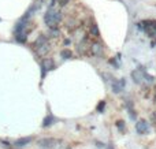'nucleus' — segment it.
<instances>
[{"label":"nucleus","instance_id":"f257e3e1","mask_svg":"<svg viewBox=\"0 0 156 149\" xmlns=\"http://www.w3.org/2000/svg\"><path fill=\"white\" fill-rule=\"evenodd\" d=\"M60 21H62V12L55 10L54 7H49L44 15V22L47 23V26H49L51 29H56Z\"/></svg>","mask_w":156,"mask_h":149},{"label":"nucleus","instance_id":"f03ea898","mask_svg":"<svg viewBox=\"0 0 156 149\" xmlns=\"http://www.w3.org/2000/svg\"><path fill=\"white\" fill-rule=\"evenodd\" d=\"M33 48H34L36 54H37L38 56H45V55L48 54V51H49V44H48V40H47L45 36L41 34L40 37L34 41Z\"/></svg>","mask_w":156,"mask_h":149},{"label":"nucleus","instance_id":"7ed1b4c3","mask_svg":"<svg viewBox=\"0 0 156 149\" xmlns=\"http://www.w3.org/2000/svg\"><path fill=\"white\" fill-rule=\"evenodd\" d=\"M132 78H133V81H134L136 84H141L144 79L147 81V74H145V71H144L143 68H138V70H134L132 73Z\"/></svg>","mask_w":156,"mask_h":149},{"label":"nucleus","instance_id":"20e7f679","mask_svg":"<svg viewBox=\"0 0 156 149\" xmlns=\"http://www.w3.org/2000/svg\"><path fill=\"white\" fill-rule=\"evenodd\" d=\"M37 144L41 149H52L55 145L58 144V141L54 140V138H43V140H40Z\"/></svg>","mask_w":156,"mask_h":149},{"label":"nucleus","instance_id":"39448f33","mask_svg":"<svg viewBox=\"0 0 156 149\" xmlns=\"http://www.w3.org/2000/svg\"><path fill=\"white\" fill-rule=\"evenodd\" d=\"M148 130H149V126H148V122H147V120L140 119L137 123H136V131H137L140 136L148 133Z\"/></svg>","mask_w":156,"mask_h":149},{"label":"nucleus","instance_id":"423d86ee","mask_svg":"<svg viewBox=\"0 0 156 149\" xmlns=\"http://www.w3.org/2000/svg\"><path fill=\"white\" fill-rule=\"evenodd\" d=\"M126 86V79L122 78V79H118V81H114L112 84V92L114 93H121L122 90L125 89Z\"/></svg>","mask_w":156,"mask_h":149},{"label":"nucleus","instance_id":"0eeeda50","mask_svg":"<svg viewBox=\"0 0 156 149\" xmlns=\"http://www.w3.org/2000/svg\"><path fill=\"white\" fill-rule=\"evenodd\" d=\"M41 67H43V77H44L47 71L54 70V68H55V63H54V60H52V59H44L43 62H41Z\"/></svg>","mask_w":156,"mask_h":149},{"label":"nucleus","instance_id":"6e6552de","mask_svg":"<svg viewBox=\"0 0 156 149\" xmlns=\"http://www.w3.org/2000/svg\"><path fill=\"white\" fill-rule=\"evenodd\" d=\"M90 51H92V55L100 56V55L103 54V45L100 43H93L90 45Z\"/></svg>","mask_w":156,"mask_h":149},{"label":"nucleus","instance_id":"1a4fd4ad","mask_svg":"<svg viewBox=\"0 0 156 149\" xmlns=\"http://www.w3.org/2000/svg\"><path fill=\"white\" fill-rule=\"evenodd\" d=\"M32 142V137H25V138L21 140H16L15 141V147H26L27 144Z\"/></svg>","mask_w":156,"mask_h":149},{"label":"nucleus","instance_id":"9d476101","mask_svg":"<svg viewBox=\"0 0 156 149\" xmlns=\"http://www.w3.org/2000/svg\"><path fill=\"white\" fill-rule=\"evenodd\" d=\"M55 120H56V119H55L52 115H48V116L44 119V122H43V127H48V126H51L52 123L55 122Z\"/></svg>","mask_w":156,"mask_h":149},{"label":"nucleus","instance_id":"9b49d317","mask_svg":"<svg viewBox=\"0 0 156 149\" xmlns=\"http://www.w3.org/2000/svg\"><path fill=\"white\" fill-rule=\"evenodd\" d=\"M90 34H92V36H94V37H99V36H100L99 27H97V25H96V23H93V25L90 26Z\"/></svg>","mask_w":156,"mask_h":149},{"label":"nucleus","instance_id":"f8f14e48","mask_svg":"<svg viewBox=\"0 0 156 149\" xmlns=\"http://www.w3.org/2000/svg\"><path fill=\"white\" fill-rule=\"evenodd\" d=\"M60 56H62L63 59H70V57L73 56V54H71L70 49H63V51L60 52Z\"/></svg>","mask_w":156,"mask_h":149},{"label":"nucleus","instance_id":"ddd939ff","mask_svg":"<svg viewBox=\"0 0 156 149\" xmlns=\"http://www.w3.org/2000/svg\"><path fill=\"white\" fill-rule=\"evenodd\" d=\"M104 108H105V101L103 100V101H100V103L97 104V112H100V114H101V112L104 111Z\"/></svg>","mask_w":156,"mask_h":149},{"label":"nucleus","instance_id":"4468645a","mask_svg":"<svg viewBox=\"0 0 156 149\" xmlns=\"http://www.w3.org/2000/svg\"><path fill=\"white\" fill-rule=\"evenodd\" d=\"M116 127H118L121 131H125V123L122 122V120H118V122H116Z\"/></svg>","mask_w":156,"mask_h":149},{"label":"nucleus","instance_id":"2eb2a0df","mask_svg":"<svg viewBox=\"0 0 156 149\" xmlns=\"http://www.w3.org/2000/svg\"><path fill=\"white\" fill-rule=\"evenodd\" d=\"M51 34L54 36V37H58V36H59V30L58 29H51Z\"/></svg>","mask_w":156,"mask_h":149},{"label":"nucleus","instance_id":"dca6fc26","mask_svg":"<svg viewBox=\"0 0 156 149\" xmlns=\"http://www.w3.org/2000/svg\"><path fill=\"white\" fill-rule=\"evenodd\" d=\"M154 30L156 32V22H154Z\"/></svg>","mask_w":156,"mask_h":149}]
</instances>
